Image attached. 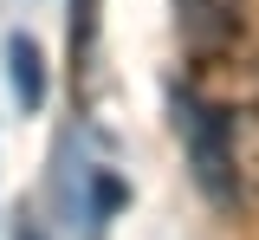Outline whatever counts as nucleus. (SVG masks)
Returning a JSON list of instances; mask_svg holds the SVG:
<instances>
[{
  "mask_svg": "<svg viewBox=\"0 0 259 240\" xmlns=\"http://www.w3.org/2000/svg\"><path fill=\"white\" fill-rule=\"evenodd\" d=\"M13 240H46V234H39V227H32V221H20V234H13Z\"/></svg>",
  "mask_w": 259,
  "mask_h": 240,
  "instance_id": "obj_6",
  "label": "nucleus"
},
{
  "mask_svg": "<svg viewBox=\"0 0 259 240\" xmlns=\"http://www.w3.org/2000/svg\"><path fill=\"white\" fill-rule=\"evenodd\" d=\"M175 130H182V143H188V163H194V182L207 188V202L214 208H233V169H227V143H221V117L207 110V104L194 98V91H182L175 98Z\"/></svg>",
  "mask_w": 259,
  "mask_h": 240,
  "instance_id": "obj_2",
  "label": "nucleus"
},
{
  "mask_svg": "<svg viewBox=\"0 0 259 240\" xmlns=\"http://www.w3.org/2000/svg\"><path fill=\"white\" fill-rule=\"evenodd\" d=\"M240 7H246V0H175V13H182V39H188L201 59H214L221 46L240 39Z\"/></svg>",
  "mask_w": 259,
  "mask_h": 240,
  "instance_id": "obj_3",
  "label": "nucleus"
},
{
  "mask_svg": "<svg viewBox=\"0 0 259 240\" xmlns=\"http://www.w3.org/2000/svg\"><path fill=\"white\" fill-rule=\"evenodd\" d=\"M7 65H13V98L26 104V110H39L46 104V52L26 33H13L7 39Z\"/></svg>",
  "mask_w": 259,
  "mask_h": 240,
  "instance_id": "obj_4",
  "label": "nucleus"
},
{
  "mask_svg": "<svg viewBox=\"0 0 259 240\" xmlns=\"http://www.w3.org/2000/svg\"><path fill=\"white\" fill-rule=\"evenodd\" d=\"M97 46V0H71V78H84Z\"/></svg>",
  "mask_w": 259,
  "mask_h": 240,
  "instance_id": "obj_5",
  "label": "nucleus"
},
{
  "mask_svg": "<svg viewBox=\"0 0 259 240\" xmlns=\"http://www.w3.org/2000/svg\"><path fill=\"white\" fill-rule=\"evenodd\" d=\"M188 91L221 117L233 188L259 208V65H207Z\"/></svg>",
  "mask_w": 259,
  "mask_h": 240,
  "instance_id": "obj_1",
  "label": "nucleus"
}]
</instances>
